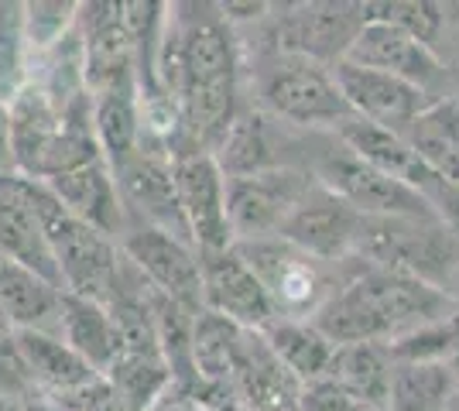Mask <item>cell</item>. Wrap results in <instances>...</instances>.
I'll return each instance as SVG.
<instances>
[{
	"label": "cell",
	"instance_id": "20",
	"mask_svg": "<svg viewBox=\"0 0 459 411\" xmlns=\"http://www.w3.org/2000/svg\"><path fill=\"white\" fill-rule=\"evenodd\" d=\"M58 302L62 292L52 281L0 257V319L11 333L39 330L58 336Z\"/></svg>",
	"mask_w": 459,
	"mask_h": 411
},
{
	"label": "cell",
	"instance_id": "3",
	"mask_svg": "<svg viewBox=\"0 0 459 411\" xmlns=\"http://www.w3.org/2000/svg\"><path fill=\"white\" fill-rule=\"evenodd\" d=\"M353 257L408 274L459 302V240L439 219H360Z\"/></svg>",
	"mask_w": 459,
	"mask_h": 411
},
{
	"label": "cell",
	"instance_id": "10",
	"mask_svg": "<svg viewBox=\"0 0 459 411\" xmlns=\"http://www.w3.org/2000/svg\"><path fill=\"white\" fill-rule=\"evenodd\" d=\"M172 176L192 247L199 254L233 247L227 223V176L220 172L216 158L199 148L178 151L172 155Z\"/></svg>",
	"mask_w": 459,
	"mask_h": 411
},
{
	"label": "cell",
	"instance_id": "18",
	"mask_svg": "<svg viewBox=\"0 0 459 411\" xmlns=\"http://www.w3.org/2000/svg\"><path fill=\"white\" fill-rule=\"evenodd\" d=\"M333 137H336L343 148H350L360 161L374 165L377 172L398 178V182H404V185H411V189L425 199V189H429V182H432L436 176L421 165V158L411 151V144H408L402 134L350 117L333 131Z\"/></svg>",
	"mask_w": 459,
	"mask_h": 411
},
{
	"label": "cell",
	"instance_id": "35",
	"mask_svg": "<svg viewBox=\"0 0 459 411\" xmlns=\"http://www.w3.org/2000/svg\"><path fill=\"white\" fill-rule=\"evenodd\" d=\"M442 62L459 65V4H446V41H442Z\"/></svg>",
	"mask_w": 459,
	"mask_h": 411
},
{
	"label": "cell",
	"instance_id": "26",
	"mask_svg": "<svg viewBox=\"0 0 459 411\" xmlns=\"http://www.w3.org/2000/svg\"><path fill=\"white\" fill-rule=\"evenodd\" d=\"M261 336L268 339L274 356L295 373L299 384L323 381L325 371H329V360H333V350H336L308 319H285V315H278V319H271L268 326L261 330Z\"/></svg>",
	"mask_w": 459,
	"mask_h": 411
},
{
	"label": "cell",
	"instance_id": "21",
	"mask_svg": "<svg viewBox=\"0 0 459 411\" xmlns=\"http://www.w3.org/2000/svg\"><path fill=\"white\" fill-rule=\"evenodd\" d=\"M58 339L76 353L79 360H86L100 377L110 371V364L120 356V333H117L107 305L79 298V295L62 292V302H58Z\"/></svg>",
	"mask_w": 459,
	"mask_h": 411
},
{
	"label": "cell",
	"instance_id": "16",
	"mask_svg": "<svg viewBox=\"0 0 459 411\" xmlns=\"http://www.w3.org/2000/svg\"><path fill=\"white\" fill-rule=\"evenodd\" d=\"M230 394L237 411H299L302 405V384L254 330H240Z\"/></svg>",
	"mask_w": 459,
	"mask_h": 411
},
{
	"label": "cell",
	"instance_id": "14",
	"mask_svg": "<svg viewBox=\"0 0 459 411\" xmlns=\"http://www.w3.org/2000/svg\"><path fill=\"white\" fill-rule=\"evenodd\" d=\"M199 274H203V309L206 313L223 315L227 322L240 326V330H254V333H261L271 319H278L264 285L257 281V274L250 271V264L240 257L237 247L203 251Z\"/></svg>",
	"mask_w": 459,
	"mask_h": 411
},
{
	"label": "cell",
	"instance_id": "2",
	"mask_svg": "<svg viewBox=\"0 0 459 411\" xmlns=\"http://www.w3.org/2000/svg\"><path fill=\"white\" fill-rule=\"evenodd\" d=\"M14 185H18L21 199L28 202V210L39 219L41 236H45L58 268L62 292L110 305L117 285H120V261H124L117 240L96 234L86 223H79L76 216L65 213L45 182L14 176Z\"/></svg>",
	"mask_w": 459,
	"mask_h": 411
},
{
	"label": "cell",
	"instance_id": "23",
	"mask_svg": "<svg viewBox=\"0 0 459 411\" xmlns=\"http://www.w3.org/2000/svg\"><path fill=\"white\" fill-rule=\"evenodd\" d=\"M391 371H394V356L387 343H343L333 350L325 381H333L340 391L357 398L370 411H384Z\"/></svg>",
	"mask_w": 459,
	"mask_h": 411
},
{
	"label": "cell",
	"instance_id": "13",
	"mask_svg": "<svg viewBox=\"0 0 459 411\" xmlns=\"http://www.w3.org/2000/svg\"><path fill=\"white\" fill-rule=\"evenodd\" d=\"M346 62L384 73V76L404 79V82L425 90L436 103L446 93L449 65L432 48H425L419 39H411L408 31L387 24V21H364V28L357 31V39L346 52Z\"/></svg>",
	"mask_w": 459,
	"mask_h": 411
},
{
	"label": "cell",
	"instance_id": "1",
	"mask_svg": "<svg viewBox=\"0 0 459 411\" xmlns=\"http://www.w3.org/2000/svg\"><path fill=\"white\" fill-rule=\"evenodd\" d=\"M459 313V302L408 274L370 268L350 257L340 264V285L308 322L333 343H394L421 326Z\"/></svg>",
	"mask_w": 459,
	"mask_h": 411
},
{
	"label": "cell",
	"instance_id": "17",
	"mask_svg": "<svg viewBox=\"0 0 459 411\" xmlns=\"http://www.w3.org/2000/svg\"><path fill=\"white\" fill-rule=\"evenodd\" d=\"M45 185L62 202V210L69 216H76L79 223H86L90 230L110 236V240L124 236V230H127V213H124L114 172H110L107 161L82 165L76 172H65V176L52 178Z\"/></svg>",
	"mask_w": 459,
	"mask_h": 411
},
{
	"label": "cell",
	"instance_id": "8",
	"mask_svg": "<svg viewBox=\"0 0 459 411\" xmlns=\"http://www.w3.org/2000/svg\"><path fill=\"white\" fill-rule=\"evenodd\" d=\"M316 178L302 168H274L261 176L227 178V223L233 244L278 236L291 210L306 199Z\"/></svg>",
	"mask_w": 459,
	"mask_h": 411
},
{
	"label": "cell",
	"instance_id": "24",
	"mask_svg": "<svg viewBox=\"0 0 459 411\" xmlns=\"http://www.w3.org/2000/svg\"><path fill=\"white\" fill-rule=\"evenodd\" d=\"M7 117H11V151H14V176L28 178L41 148L48 144V137L62 127L58 107L52 97L41 90L35 79H28L21 86V93L7 103Z\"/></svg>",
	"mask_w": 459,
	"mask_h": 411
},
{
	"label": "cell",
	"instance_id": "25",
	"mask_svg": "<svg viewBox=\"0 0 459 411\" xmlns=\"http://www.w3.org/2000/svg\"><path fill=\"white\" fill-rule=\"evenodd\" d=\"M459 391L446 360H394L384 411H442Z\"/></svg>",
	"mask_w": 459,
	"mask_h": 411
},
{
	"label": "cell",
	"instance_id": "33",
	"mask_svg": "<svg viewBox=\"0 0 459 411\" xmlns=\"http://www.w3.org/2000/svg\"><path fill=\"white\" fill-rule=\"evenodd\" d=\"M299 411H370L367 405H360L357 398H350L346 391H340L333 381H312L302 384V405Z\"/></svg>",
	"mask_w": 459,
	"mask_h": 411
},
{
	"label": "cell",
	"instance_id": "30",
	"mask_svg": "<svg viewBox=\"0 0 459 411\" xmlns=\"http://www.w3.org/2000/svg\"><path fill=\"white\" fill-rule=\"evenodd\" d=\"M364 21H387L394 28L419 39L425 48H432L442 59L446 41V4L436 0H391V4H360Z\"/></svg>",
	"mask_w": 459,
	"mask_h": 411
},
{
	"label": "cell",
	"instance_id": "31",
	"mask_svg": "<svg viewBox=\"0 0 459 411\" xmlns=\"http://www.w3.org/2000/svg\"><path fill=\"white\" fill-rule=\"evenodd\" d=\"M28 39H24V7L0 0V103H11L28 82Z\"/></svg>",
	"mask_w": 459,
	"mask_h": 411
},
{
	"label": "cell",
	"instance_id": "27",
	"mask_svg": "<svg viewBox=\"0 0 459 411\" xmlns=\"http://www.w3.org/2000/svg\"><path fill=\"white\" fill-rule=\"evenodd\" d=\"M237 339H240V326H233L223 315L206 313V309L195 313V322H192V371H195L199 388L230 394Z\"/></svg>",
	"mask_w": 459,
	"mask_h": 411
},
{
	"label": "cell",
	"instance_id": "29",
	"mask_svg": "<svg viewBox=\"0 0 459 411\" xmlns=\"http://www.w3.org/2000/svg\"><path fill=\"white\" fill-rule=\"evenodd\" d=\"M93 134L100 144L103 161L117 168L120 161L137 151L141 144V103H137V90H124V93H107V97L93 99Z\"/></svg>",
	"mask_w": 459,
	"mask_h": 411
},
{
	"label": "cell",
	"instance_id": "39",
	"mask_svg": "<svg viewBox=\"0 0 459 411\" xmlns=\"http://www.w3.org/2000/svg\"><path fill=\"white\" fill-rule=\"evenodd\" d=\"M442 411H459V391L453 394V398H449V401H446V408Z\"/></svg>",
	"mask_w": 459,
	"mask_h": 411
},
{
	"label": "cell",
	"instance_id": "19",
	"mask_svg": "<svg viewBox=\"0 0 459 411\" xmlns=\"http://www.w3.org/2000/svg\"><path fill=\"white\" fill-rule=\"evenodd\" d=\"M14 350H18L24 371L31 377L35 391L45 398H58L76 388H86L100 373L79 360L56 333H39V330H14Z\"/></svg>",
	"mask_w": 459,
	"mask_h": 411
},
{
	"label": "cell",
	"instance_id": "36",
	"mask_svg": "<svg viewBox=\"0 0 459 411\" xmlns=\"http://www.w3.org/2000/svg\"><path fill=\"white\" fill-rule=\"evenodd\" d=\"M14 176V151H11V117L7 103H0V178Z\"/></svg>",
	"mask_w": 459,
	"mask_h": 411
},
{
	"label": "cell",
	"instance_id": "15",
	"mask_svg": "<svg viewBox=\"0 0 459 411\" xmlns=\"http://www.w3.org/2000/svg\"><path fill=\"white\" fill-rule=\"evenodd\" d=\"M360 219L364 216L353 213L346 202H340L316 182L306 193V199L291 210L285 227L278 230V240H285L295 251L316 257L323 264H343L353 257Z\"/></svg>",
	"mask_w": 459,
	"mask_h": 411
},
{
	"label": "cell",
	"instance_id": "9",
	"mask_svg": "<svg viewBox=\"0 0 459 411\" xmlns=\"http://www.w3.org/2000/svg\"><path fill=\"white\" fill-rule=\"evenodd\" d=\"M110 172H114L117 193H120L127 219L144 223V227H158V230L192 244L182 210H178V196H175L172 155L165 148L141 141L134 155L120 161Z\"/></svg>",
	"mask_w": 459,
	"mask_h": 411
},
{
	"label": "cell",
	"instance_id": "22",
	"mask_svg": "<svg viewBox=\"0 0 459 411\" xmlns=\"http://www.w3.org/2000/svg\"><path fill=\"white\" fill-rule=\"evenodd\" d=\"M0 257L14 261L21 268L35 271L39 278L52 281L58 292V268L52 261V251L41 236V227L35 213L28 210V202L21 199L18 185H14V176L0 178Z\"/></svg>",
	"mask_w": 459,
	"mask_h": 411
},
{
	"label": "cell",
	"instance_id": "34",
	"mask_svg": "<svg viewBox=\"0 0 459 411\" xmlns=\"http://www.w3.org/2000/svg\"><path fill=\"white\" fill-rule=\"evenodd\" d=\"M425 202H429V210L436 213L442 227L459 240V185L436 176L425 189Z\"/></svg>",
	"mask_w": 459,
	"mask_h": 411
},
{
	"label": "cell",
	"instance_id": "12",
	"mask_svg": "<svg viewBox=\"0 0 459 411\" xmlns=\"http://www.w3.org/2000/svg\"><path fill=\"white\" fill-rule=\"evenodd\" d=\"M329 73H333V82L343 97L350 117L384 127V131H394V134H404L425 110L436 107V99L419 86L364 69V65H353L346 59L336 62Z\"/></svg>",
	"mask_w": 459,
	"mask_h": 411
},
{
	"label": "cell",
	"instance_id": "11",
	"mask_svg": "<svg viewBox=\"0 0 459 411\" xmlns=\"http://www.w3.org/2000/svg\"><path fill=\"white\" fill-rule=\"evenodd\" d=\"M120 254L127 257L137 268V274L169 295L175 302H182L186 309L199 313L203 309V274H199V251L178 240V236L165 234L158 227H144V223H127V230L120 236Z\"/></svg>",
	"mask_w": 459,
	"mask_h": 411
},
{
	"label": "cell",
	"instance_id": "5",
	"mask_svg": "<svg viewBox=\"0 0 459 411\" xmlns=\"http://www.w3.org/2000/svg\"><path fill=\"white\" fill-rule=\"evenodd\" d=\"M306 172L325 193L367 219H436L429 202L398 178L384 176L343 148L333 134L308 137Z\"/></svg>",
	"mask_w": 459,
	"mask_h": 411
},
{
	"label": "cell",
	"instance_id": "28",
	"mask_svg": "<svg viewBox=\"0 0 459 411\" xmlns=\"http://www.w3.org/2000/svg\"><path fill=\"white\" fill-rule=\"evenodd\" d=\"M107 388L114 391L120 411H152L172 388V373L158 353H127L120 350L110 371L103 373Z\"/></svg>",
	"mask_w": 459,
	"mask_h": 411
},
{
	"label": "cell",
	"instance_id": "32",
	"mask_svg": "<svg viewBox=\"0 0 459 411\" xmlns=\"http://www.w3.org/2000/svg\"><path fill=\"white\" fill-rule=\"evenodd\" d=\"M24 7V39L31 56L52 52L58 41L65 39L79 18V4L73 0H35V4H21Z\"/></svg>",
	"mask_w": 459,
	"mask_h": 411
},
{
	"label": "cell",
	"instance_id": "38",
	"mask_svg": "<svg viewBox=\"0 0 459 411\" xmlns=\"http://www.w3.org/2000/svg\"><path fill=\"white\" fill-rule=\"evenodd\" d=\"M0 411H24V401H18V398H0Z\"/></svg>",
	"mask_w": 459,
	"mask_h": 411
},
{
	"label": "cell",
	"instance_id": "6",
	"mask_svg": "<svg viewBox=\"0 0 459 411\" xmlns=\"http://www.w3.org/2000/svg\"><path fill=\"white\" fill-rule=\"evenodd\" d=\"M364 28L360 4H271V14L261 24L257 52L299 56L316 65L333 69L346 59L357 31Z\"/></svg>",
	"mask_w": 459,
	"mask_h": 411
},
{
	"label": "cell",
	"instance_id": "4",
	"mask_svg": "<svg viewBox=\"0 0 459 411\" xmlns=\"http://www.w3.org/2000/svg\"><path fill=\"white\" fill-rule=\"evenodd\" d=\"M254 97L257 107L302 134H333L343 120H350L343 97L325 65H316L299 56L257 52L254 59Z\"/></svg>",
	"mask_w": 459,
	"mask_h": 411
},
{
	"label": "cell",
	"instance_id": "37",
	"mask_svg": "<svg viewBox=\"0 0 459 411\" xmlns=\"http://www.w3.org/2000/svg\"><path fill=\"white\" fill-rule=\"evenodd\" d=\"M24 411H58V405L52 398H45V394H31V398H24Z\"/></svg>",
	"mask_w": 459,
	"mask_h": 411
},
{
	"label": "cell",
	"instance_id": "7",
	"mask_svg": "<svg viewBox=\"0 0 459 411\" xmlns=\"http://www.w3.org/2000/svg\"><path fill=\"white\" fill-rule=\"evenodd\" d=\"M240 257L264 285L274 315L285 319H312L323 309V302L340 285V264H323L316 257L295 251L291 244L268 236V240H250L233 244Z\"/></svg>",
	"mask_w": 459,
	"mask_h": 411
}]
</instances>
